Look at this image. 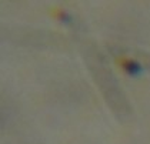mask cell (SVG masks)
Instances as JSON below:
<instances>
[{"label":"cell","instance_id":"cell-1","mask_svg":"<svg viewBox=\"0 0 150 144\" xmlns=\"http://www.w3.org/2000/svg\"><path fill=\"white\" fill-rule=\"evenodd\" d=\"M123 68H125V71H126V73L132 74V76L139 74V73L142 71L140 64H139L137 61H134V60H126V61L123 63Z\"/></svg>","mask_w":150,"mask_h":144}]
</instances>
